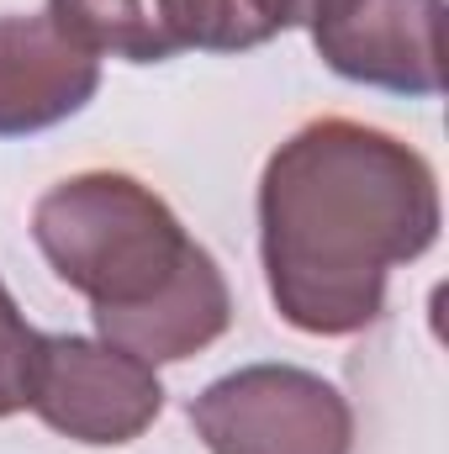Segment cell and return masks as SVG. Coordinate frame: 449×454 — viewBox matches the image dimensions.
<instances>
[{
  "label": "cell",
  "instance_id": "5b68a950",
  "mask_svg": "<svg viewBox=\"0 0 449 454\" xmlns=\"http://www.w3.org/2000/svg\"><path fill=\"white\" fill-rule=\"evenodd\" d=\"M318 59L375 90H445V0H323L312 16Z\"/></svg>",
  "mask_w": 449,
  "mask_h": 454
},
{
  "label": "cell",
  "instance_id": "9c48e42d",
  "mask_svg": "<svg viewBox=\"0 0 449 454\" xmlns=\"http://www.w3.org/2000/svg\"><path fill=\"white\" fill-rule=\"evenodd\" d=\"M37 343L43 333L27 328V317L16 312L5 280H0V418L21 412L32 402V375H37Z\"/></svg>",
  "mask_w": 449,
  "mask_h": 454
},
{
  "label": "cell",
  "instance_id": "3957f363",
  "mask_svg": "<svg viewBox=\"0 0 449 454\" xmlns=\"http://www.w3.org/2000/svg\"><path fill=\"white\" fill-rule=\"evenodd\" d=\"M191 428L212 454H349L354 412L334 380L296 364H248L191 402Z\"/></svg>",
  "mask_w": 449,
  "mask_h": 454
},
{
  "label": "cell",
  "instance_id": "ba28073f",
  "mask_svg": "<svg viewBox=\"0 0 449 454\" xmlns=\"http://www.w3.org/2000/svg\"><path fill=\"white\" fill-rule=\"evenodd\" d=\"M164 16H169V32H175L180 53L185 48L243 53V48H259V43L280 37L264 0H164Z\"/></svg>",
  "mask_w": 449,
  "mask_h": 454
},
{
  "label": "cell",
  "instance_id": "8992f818",
  "mask_svg": "<svg viewBox=\"0 0 449 454\" xmlns=\"http://www.w3.org/2000/svg\"><path fill=\"white\" fill-rule=\"evenodd\" d=\"M101 90V59L75 48L48 11L0 16V137L59 127Z\"/></svg>",
  "mask_w": 449,
  "mask_h": 454
},
{
  "label": "cell",
  "instance_id": "277c9868",
  "mask_svg": "<svg viewBox=\"0 0 449 454\" xmlns=\"http://www.w3.org/2000/svg\"><path fill=\"white\" fill-rule=\"evenodd\" d=\"M53 434L75 444H132L164 412V386L154 364L132 359L127 348L80 333H43L37 375L27 402Z\"/></svg>",
  "mask_w": 449,
  "mask_h": 454
},
{
  "label": "cell",
  "instance_id": "6da1fadb",
  "mask_svg": "<svg viewBox=\"0 0 449 454\" xmlns=\"http://www.w3.org/2000/svg\"><path fill=\"white\" fill-rule=\"evenodd\" d=\"M439 238L434 164L365 121L291 132L259 180V254L275 312L318 339L359 333L386 307L397 264Z\"/></svg>",
  "mask_w": 449,
  "mask_h": 454
},
{
  "label": "cell",
  "instance_id": "7a4b0ae2",
  "mask_svg": "<svg viewBox=\"0 0 449 454\" xmlns=\"http://www.w3.org/2000/svg\"><path fill=\"white\" fill-rule=\"evenodd\" d=\"M32 238L96 323L154 307L207 254L143 180L112 169L59 180L32 207Z\"/></svg>",
  "mask_w": 449,
  "mask_h": 454
},
{
  "label": "cell",
  "instance_id": "52a82bcc",
  "mask_svg": "<svg viewBox=\"0 0 449 454\" xmlns=\"http://www.w3.org/2000/svg\"><path fill=\"white\" fill-rule=\"evenodd\" d=\"M48 21L91 59L164 64L180 53L164 0H48Z\"/></svg>",
  "mask_w": 449,
  "mask_h": 454
}]
</instances>
